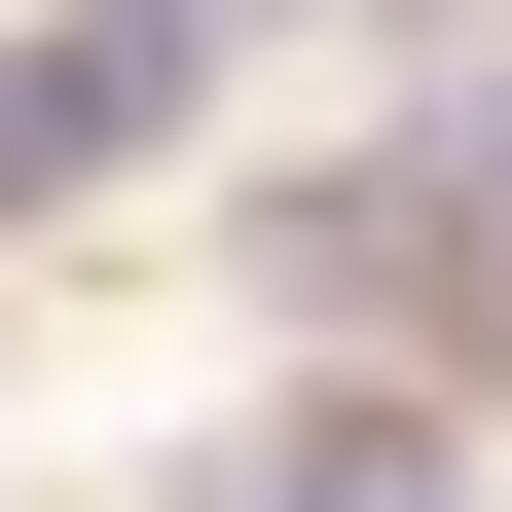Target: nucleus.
<instances>
[{"instance_id": "obj_1", "label": "nucleus", "mask_w": 512, "mask_h": 512, "mask_svg": "<svg viewBox=\"0 0 512 512\" xmlns=\"http://www.w3.org/2000/svg\"><path fill=\"white\" fill-rule=\"evenodd\" d=\"M256 512H439V439H403V403H293V476H256Z\"/></svg>"}]
</instances>
